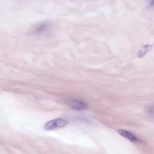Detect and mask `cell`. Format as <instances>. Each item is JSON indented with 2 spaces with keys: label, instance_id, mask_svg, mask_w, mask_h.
Returning <instances> with one entry per match:
<instances>
[{
  "label": "cell",
  "instance_id": "3957f363",
  "mask_svg": "<svg viewBox=\"0 0 154 154\" xmlns=\"http://www.w3.org/2000/svg\"><path fill=\"white\" fill-rule=\"evenodd\" d=\"M44 128L46 130H50L57 128L56 119L51 120L47 122L45 125Z\"/></svg>",
  "mask_w": 154,
  "mask_h": 154
},
{
  "label": "cell",
  "instance_id": "277c9868",
  "mask_svg": "<svg viewBox=\"0 0 154 154\" xmlns=\"http://www.w3.org/2000/svg\"><path fill=\"white\" fill-rule=\"evenodd\" d=\"M57 128H61L66 125L68 123L67 121L63 119L58 118L56 119Z\"/></svg>",
  "mask_w": 154,
  "mask_h": 154
},
{
  "label": "cell",
  "instance_id": "6da1fadb",
  "mask_svg": "<svg viewBox=\"0 0 154 154\" xmlns=\"http://www.w3.org/2000/svg\"><path fill=\"white\" fill-rule=\"evenodd\" d=\"M119 134L130 141L135 143H140V140L130 132L125 130L120 129L118 131Z\"/></svg>",
  "mask_w": 154,
  "mask_h": 154
},
{
  "label": "cell",
  "instance_id": "7a4b0ae2",
  "mask_svg": "<svg viewBox=\"0 0 154 154\" xmlns=\"http://www.w3.org/2000/svg\"><path fill=\"white\" fill-rule=\"evenodd\" d=\"M68 103L71 107L76 110H83L87 107V105L85 102L80 100H69Z\"/></svg>",
  "mask_w": 154,
  "mask_h": 154
}]
</instances>
